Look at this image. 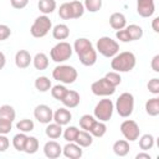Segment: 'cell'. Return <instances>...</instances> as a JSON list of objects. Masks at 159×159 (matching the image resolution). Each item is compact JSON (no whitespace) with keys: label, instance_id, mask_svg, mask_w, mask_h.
<instances>
[{"label":"cell","instance_id":"1","mask_svg":"<svg viewBox=\"0 0 159 159\" xmlns=\"http://www.w3.org/2000/svg\"><path fill=\"white\" fill-rule=\"evenodd\" d=\"M73 50L83 66L89 67L97 62V51L88 39L78 37L73 43Z\"/></svg>","mask_w":159,"mask_h":159},{"label":"cell","instance_id":"2","mask_svg":"<svg viewBox=\"0 0 159 159\" xmlns=\"http://www.w3.org/2000/svg\"><path fill=\"white\" fill-rule=\"evenodd\" d=\"M137 65V58L135 55L130 51H123L117 53L116 56L112 57L111 61V67L113 71L118 73L123 72H130Z\"/></svg>","mask_w":159,"mask_h":159},{"label":"cell","instance_id":"3","mask_svg":"<svg viewBox=\"0 0 159 159\" xmlns=\"http://www.w3.org/2000/svg\"><path fill=\"white\" fill-rule=\"evenodd\" d=\"M52 77L53 80L63 83V84H71L73 83L77 77H78V72L73 66L70 65H58L53 68L52 71Z\"/></svg>","mask_w":159,"mask_h":159},{"label":"cell","instance_id":"4","mask_svg":"<svg viewBox=\"0 0 159 159\" xmlns=\"http://www.w3.org/2000/svg\"><path fill=\"white\" fill-rule=\"evenodd\" d=\"M96 51L107 58H112L119 51V43L109 36H102L97 40Z\"/></svg>","mask_w":159,"mask_h":159},{"label":"cell","instance_id":"5","mask_svg":"<svg viewBox=\"0 0 159 159\" xmlns=\"http://www.w3.org/2000/svg\"><path fill=\"white\" fill-rule=\"evenodd\" d=\"M114 109L123 118H128L129 116H132V113L134 111V97H133V94L129 93V92H123L117 98L116 104H114Z\"/></svg>","mask_w":159,"mask_h":159},{"label":"cell","instance_id":"6","mask_svg":"<svg viewBox=\"0 0 159 159\" xmlns=\"http://www.w3.org/2000/svg\"><path fill=\"white\" fill-rule=\"evenodd\" d=\"M72 52H73V47L68 42L60 41L51 48L50 57L52 61H55L57 63H62V62L70 60V57L72 56Z\"/></svg>","mask_w":159,"mask_h":159},{"label":"cell","instance_id":"7","mask_svg":"<svg viewBox=\"0 0 159 159\" xmlns=\"http://www.w3.org/2000/svg\"><path fill=\"white\" fill-rule=\"evenodd\" d=\"M113 112H114V103L112 102V99L103 98L96 104L93 109V116L96 119L101 122H108L112 118Z\"/></svg>","mask_w":159,"mask_h":159},{"label":"cell","instance_id":"8","mask_svg":"<svg viewBox=\"0 0 159 159\" xmlns=\"http://www.w3.org/2000/svg\"><path fill=\"white\" fill-rule=\"evenodd\" d=\"M51 29H52V22L50 17L47 15H41L35 19L34 24L30 27V32L34 37L41 39V37H45L50 32Z\"/></svg>","mask_w":159,"mask_h":159},{"label":"cell","instance_id":"9","mask_svg":"<svg viewBox=\"0 0 159 159\" xmlns=\"http://www.w3.org/2000/svg\"><path fill=\"white\" fill-rule=\"evenodd\" d=\"M91 91L94 96H98V97H108V96H112L116 92V87L112 86L104 77L94 81L92 84H91Z\"/></svg>","mask_w":159,"mask_h":159},{"label":"cell","instance_id":"10","mask_svg":"<svg viewBox=\"0 0 159 159\" xmlns=\"http://www.w3.org/2000/svg\"><path fill=\"white\" fill-rule=\"evenodd\" d=\"M120 133L123 134V137L128 140V142H134L139 138L140 135V129L139 125L135 120L133 119H125L120 124Z\"/></svg>","mask_w":159,"mask_h":159},{"label":"cell","instance_id":"11","mask_svg":"<svg viewBox=\"0 0 159 159\" xmlns=\"http://www.w3.org/2000/svg\"><path fill=\"white\" fill-rule=\"evenodd\" d=\"M34 117H35V119H37V122H40L42 124H47V123L52 122L53 112H52L50 106H47V104H39L34 109Z\"/></svg>","mask_w":159,"mask_h":159},{"label":"cell","instance_id":"12","mask_svg":"<svg viewBox=\"0 0 159 159\" xmlns=\"http://www.w3.org/2000/svg\"><path fill=\"white\" fill-rule=\"evenodd\" d=\"M155 11L154 0H137V12L142 17H150Z\"/></svg>","mask_w":159,"mask_h":159},{"label":"cell","instance_id":"13","mask_svg":"<svg viewBox=\"0 0 159 159\" xmlns=\"http://www.w3.org/2000/svg\"><path fill=\"white\" fill-rule=\"evenodd\" d=\"M62 154L68 159H80L83 155V149L75 142H67L62 148Z\"/></svg>","mask_w":159,"mask_h":159},{"label":"cell","instance_id":"14","mask_svg":"<svg viewBox=\"0 0 159 159\" xmlns=\"http://www.w3.org/2000/svg\"><path fill=\"white\" fill-rule=\"evenodd\" d=\"M43 154L48 159H56L62 154V147L56 140H48L43 145Z\"/></svg>","mask_w":159,"mask_h":159},{"label":"cell","instance_id":"15","mask_svg":"<svg viewBox=\"0 0 159 159\" xmlns=\"http://www.w3.org/2000/svg\"><path fill=\"white\" fill-rule=\"evenodd\" d=\"M61 102L63 103V106L68 109L71 108H76L80 102H81V96L77 91H73V89H67L66 94L63 96V98L61 99Z\"/></svg>","mask_w":159,"mask_h":159},{"label":"cell","instance_id":"16","mask_svg":"<svg viewBox=\"0 0 159 159\" xmlns=\"http://www.w3.org/2000/svg\"><path fill=\"white\" fill-rule=\"evenodd\" d=\"M72 119V113L70 112L68 108L61 107L53 112V122L58 123L60 125H67Z\"/></svg>","mask_w":159,"mask_h":159},{"label":"cell","instance_id":"17","mask_svg":"<svg viewBox=\"0 0 159 159\" xmlns=\"http://www.w3.org/2000/svg\"><path fill=\"white\" fill-rule=\"evenodd\" d=\"M32 62V57L27 50H19L15 53V65L17 68H27Z\"/></svg>","mask_w":159,"mask_h":159},{"label":"cell","instance_id":"18","mask_svg":"<svg viewBox=\"0 0 159 159\" xmlns=\"http://www.w3.org/2000/svg\"><path fill=\"white\" fill-rule=\"evenodd\" d=\"M109 25L114 30H122L127 26V19L122 12H113L109 16Z\"/></svg>","mask_w":159,"mask_h":159},{"label":"cell","instance_id":"19","mask_svg":"<svg viewBox=\"0 0 159 159\" xmlns=\"http://www.w3.org/2000/svg\"><path fill=\"white\" fill-rule=\"evenodd\" d=\"M52 36L55 40L62 41L70 36V27L66 24H57L52 29Z\"/></svg>","mask_w":159,"mask_h":159},{"label":"cell","instance_id":"20","mask_svg":"<svg viewBox=\"0 0 159 159\" xmlns=\"http://www.w3.org/2000/svg\"><path fill=\"white\" fill-rule=\"evenodd\" d=\"M112 149H113V152H114L116 155H118V157H125V155H128V153L130 150L129 142L127 139H119V140L114 142Z\"/></svg>","mask_w":159,"mask_h":159},{"label":"cell","instance_id":"21","mask_svg":"<svg viewBox=\"0 0 159 159\" xmlns=\"http://www.w3.org/2000/svg\"><path fill=\"white\" fill-rule=\"evenodd\" d=\"M32 63H34V67L39 71H43L48 67V57L46 53L43 52H37L34 57H32Z\"/></svg>","mask_w":159,"mask_h":159},{"label":"cell","instance_id":"22","mask_svg":"<svg viewBox=\"0 0 159 159\" xmlns=\"http://www.w3.org/2000/svg\"><path fill=\"white\" fill-rule=\"evenodd\" d=\"M75 143H77L82 148H88L93 143V135L87 130H80L76 137Z\"/></svg>","mask_w":159,"mask_h":159},{"label":"cell","instance_id":"23","mask_svg":"<svg viewBox=\"0 0 159 159\" xmlns=\"http://www.w3.org/2000/svg\"><path fill=\"white\" fill-rule=\"evenodd\" d=\"M128 37H129V41H137L139 39H142L143 36V29L139 26V25H135V24H130L128 26L124 27Z\"/></svg>","mask_w":159,"mask_h":159},{"label":"cell","instance_id":"24","mask_svg":"<svg viewBox=\"0 0 159 159\" xmlns=\"http://www.w3.org/2000/svg\"><path fill=\"white\" fill-rule=\"evenodd\" d=\"M62 125H60L58 123L53 122V123H47V127L45 129V134L50 138V139H57L62 135Z\"/></svg>","mask_w":159,"mask_h":159},{"label":"cell","instance_id":"25","mask_svg":"<svg viewBox=\"0 0 159 159\" xmlns=\"http://www.w3.org/2000/svg\"><path fill=\"white\" fill-rule=\"evenodd\" d=\"M56 6H57L56 0H39L37 2V7L42 12V15L52 14L56 10Z\"/></svg>","mask_w":159,"mask_h":159},{"label":"cell","instance_id":"26","mask_svg":"<svg viewBox=\"0 0 159 159\" xmlns=\"http://www.w3.org/2000/svg\"><path fill=\"white\" fill-rule=\"evenodd\" d=\"M88 132H89L93 137H96V138H102V137L106 134V132H107L106 122H101V120L96 119Z\"/></svg>","mask_w":159,"mask_h":159},{"label":"cell","instance_id":"27","mask_svg":"<svg viewBox=\"0 0 159 159\" xmlns=\"http://www.w3.org/2000/svg\"><path fill=\"white\" fill-rule=\"evenodd\" d=\"M145 112L150 117H157L159 114V98L153 97L145 102Z\"/></svg>","mask_w":159,"mask_h":159},{"label":"cell","instance_id":"28","mask_svg":"<svg viewBox=\"0 0 159 159\" xmlns=\"http://www.w3.org/2000/svg\"><path fill=\"white\" fill-rule=\"evenodd\" d=\"M51 87H52L51 80L46 76H40L35 80V88L39 92H47L51 89Z\"/></svg>","mask_w":159,"mask_h":159},{"label":"cell","instance_id":"29","mask_svg":"<svg viewBox=\"0 0 159 159\" xmlns=\"http://www.w3.org/2000/svg\"><path fill=\"white\" fill-rule=\"evenodd\" d=\"M154 143H155V139L152 134L147 133V134H143L142 137H139V148L144 152L152 149L154 147Z\"/></svg>","mask_w":159,"mask_h":159},{"label":"cell","instance_id":"30","mask_svg":"<svg viewBox=\"0 0 159 159\" xmlns=\"http://www.w3.org/2000/svg\"><path fill=\"white\" fill-rule=\"evenodd\" d=\"M26 139H27L26 133L20 132V133L15 134V135H14V138H12V145H14V148H15L17 152H24Z\"/></svg>","mask_w":159,"mask_h":159},{"label":"cell","instance_id":"31","mask_svg":"<svg viewBox=\"0 0 159 159\" xmlns=\"http://www.w3.org/2000/svg\"><path fill=\"white\" fill-rule=\"evenodd\" d=\"M39 139L36 137H27L26 143H25V148L24 152L26 154H35L39 150Z\"/></svg>","mask_w":159,"mask_h":159},{"label":"cell","instance_id":"32","mask_svg":"<svg viewBox=\"0 0 159 159\" xmlns=\"http://www.w3.org/2000/svg\"><path fill=\"white\" fill-rule=\"evenodd\" d=\"M15 117H16V112L12 106L10 104H2L0 107V118H4V119H9L11 122L15 120Z\"/></svg>","mask_w":159,"mask_h":159},{"label":"cell","instance_id":"33","mask_svg":"<svg viewBox=\"0 0 159 159\" xmlns=\"http://www.w3.org/2000/svg\"><path fill=\"white\" fill-rule=\"evenodd\" d=\"M58 15L62 20H71L73 19V11L71 7V2H63L60 5Z\"/></svg>","mask_w":159,"mask_h":159},{"label":"cell","instance_id":"34","mask_svg":"<svg viewBox=\"0 0 159 159\" xmlns=\"http://www.w3.org/2000/svg\"><path fill=\"white\" fill-rule=\"evenodd\" d=\"M16 128H17L20 132H22V133H29V132L34 130V128H35V123H34L31 119L24 118V119L19 120V122L16 123Z\"/></svg>","mask_w":159,"mask_h":159},{"label":"cell","instance_id":"35","mask_svg":"<svg viewBox=\"0 0 159 159\" xmlns=\"http://www.w3.org/2000/svg\"><path fill=\"white\" fill-rule=\"evenodd\" d=\"M71 2V7H72V11H73V19H80L83 16L84 14V6H83V2L78 1V0H73V1H70Z\"/></svg>","mask_w":159,"mask_h":159},{"label":"cell","instance_id":"36","mask_svg":"<svg viewBox=\"0 0 159 159\" xmlns=\"http://www.w3.org/2000/svg\"><path fill=\"white\" fill-rule=\"evenodd\" d=\"M78 132H80V129H78L77 127L70 125V127H67V128L62 132V135H63V138H65L66 142H75V140H76V137H77V134H78Z\"/></svg>","mask_w":159,"mask_h":159},{"label":"cell","instance_id":"37","mask_svg":"<svg viewBox=\"0 0 159 159\" xmlns=\"http://www.w3.org/2000/svg\"><path fill=\"white\" fill-rule=\"evenodd\" d=\"M50 91H51V96H52L55 99L61 101V99L63 98V96L66 94L67 88H66L63 84H56V86H52Z\"/></svg>","mask_w":159,"mask_h":159},{"label":"cell","instance_id":"38","mask_svg":"<svg viewBox=\"0 0 159 159\" xmlns=\"http://www.w3.org/2000/svg\"><path fill=\"white\" fill-rule=\"evenodd\" d=\"M96 118L94 116H91V114H83L81 118H80V127L83 129V130H89L92 124L94 123Z\"/></svg>","mask_w":159,"mask_h":159},{"label":"cell","instance_id":"39","mask_svg":"<svg viewBox=\"0 0 159 159\" xmlns=\"http://www.w3.org/2000/svg\"><path fill=\"white\" fill-rule=\"evenodd\" d=\"M83 6H84V10L89 12H97L102 7V0H84Z\"/></svg>","mask_w":159,"mask_h":159},{"label":"cell","instance_id":"40","mask_svg":"<svg viewBox=\"0 0 159 159\" xmlns=\"http://www.w3.org/2000/svg\"><path fill=\"white\" fill-rule=\"evenodd\" d=\"M104 78H106L112 86H114V87H117V86L120 84V82H122V77H120V75H119L118 72H116V71L107 72V73L104 75Z\"/></svg>","mask_w":159,"mask_h":159},{"label":"cell","instance_id":"41","mask_svg":"<svg viewBox=\"0 0 159 159\" xmlns=\"http://www.w3.org/2000/svg\"><path fill=\"white\" fill-rule=\"evenodd\" d=\"M147 88L150 93H153L154 96L159 94V78L154 77L152 80H149V82L147 83Z\"/></svg>","mask_w":159,"mask_h":159},{"label":"cell","instance_id":"42","mask_svg":"<svg viewBox=\"0 0 159 159\" xmlns=\"http://www.w3.org/2000/svg\"><path fill=\"white\" fill-rule=\"evenodd\" d=\"M12 129V122L9 119L0 118V134H9Z\"/></svg>","mask_w":159,"mask_h":159},{"label":"cell","instance_id":"43","mask_svg":"<svg viewBox=\"0 0 159 159\" xmlns=\"http://www.w3.org/2000/svg\"><path fill=\"white\" fill-rule=\"evenodd\" d=\"M10 35H11V30H10V27H9L7 25L1 24V25H0V41L6 40Z\"/></svg>","mask_w":159,"mask_h":159},{"label":"cell","instance_id":"44","mask_svg":"<svg viewBox=\"0 0 159 159\" xmlns=\"http://www.w3.org/2000/svg\"><path fill=\"white\" fill-rule=\"evenodd\" d=\"M10 147V140L6 137V134H0V153L5 152Z\"/></svg>","mask_w":159,"mask_h":159},{"label":"cell","instance_id":"45","mask_svg":"<svg viewBox=\"0 0 159 159\" xmlns=\"http://www.w3.org/2000/svg\"><path fill=\"white\" fill-rule=\"evenodd\" d=\"M10 4L14 9H17V10H21L24 7L27 6L29 4V0H10Z\"/></svg>","mask_w":159,"mask_h":159},{"label":"cell","instance_id":"46","mask_svg":"<svg viewBox=\"0 0 159 159\" xmlns=\"http://www.w3.org/2000/svg\"><path fill=\"white\" fill-rule=\"evenodd\" d=\"M150 67L154 72H159V55H155L153 58H152V62H150Z\"/></svg>","mask_w":159,"mask_h":159},{"label":"cell","instance_id":"47","mask_svg":"<svg viewBox=\"0 0 159 159\" xmlns=\"http://www.w3.org/2000/svg\"><path fill=\"white\" fill-rule=\"evenodd\" d=\"M152 29L154 30V32H159V17H154L152 21Z\"/></svg>","mask_w":159,"mask_h":159},{"label":"cell","instance_id":"48","mask_svg":"<svg viewBox=\"0 0 159 159\" xmlns=\"http://www.w3.org/2000/svg\"><path fill=\"white\" fill-rule=\"evenodd\" d=\"M135 159H152V157H150L149 153H145V152L143 150L142 153H138V154L135 155Z\"/></svg>","mask_w":159,"mask_h":159},{"label":"cell","instance_id":"49","mask_svg":"<svg viewBox=\"0 0 159 159\" xmlns=\"http://www.w3.org/2000/svg\"><path fill=\"white\" fill-rule=\"evenodd\" d=\"M5 65H6V56L4 52L0 51V70H2L5 67Z\"/></svg>","mask_w":159,"mask_h":159}]
</instances>
